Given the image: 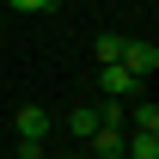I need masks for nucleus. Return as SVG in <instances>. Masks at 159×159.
<instances>
[{
	"mask_svg": "<svg viewBox=\"0 0 159 159\" xmlns=\"http://www.w3.org/2000/svg\"><path fill=\"white\" fill-rule=\"evenodd\" d=\"M122 67H129V80H153L159 74V49H153V43H129V37H122Z\"/></svg>",
	"mask_w": 159,
	"mask_h": 159,
	"instance_id": "obj_1",
	"label": "nucleus"
},
{
	"mask_svg": "<svg viewBox=\"0 0 159 159\" xmlns=\"http://www.w3.org/2000/svg\"><path fill=\"white\" fill-rule=\"evenodd\" d=\"M141 80H129V67H122V61H104L98 67V92L104 98H122V92H135Z\"/></svg>",
	"mask_w": 159,
	"mask_h": 159,
	"instance_id": "obj_2",
	"label": "nucleus"
},
{
	"mask_svg": "<svg viewBox=\"0 0 159 159\" xmlns=\"http://www.w3.org/2000/svg\"><path fill=\"white\" fill-rule=\"evenodd\" d=\"M12 129H19V141H43V135H49V110H37V104H25L19 116H12Z\"/></svg>",
	"mask_w": 159,
	"mask_h": 159,
	"instance_id": "obj_3",
	"label": "nucleus"
},
{
	"mask_svg": "<svg viewBox=\"0 0 159 159\" xmlns=\"http://www.w3.org/2000/svg\"><path fill=\"white\" fill-rule=\"evenodd\" d=\"M122 141H129V135H122V129H110V122H98V129H92V147H98V159H116V153H122Z\"/></svg>",
	"mask_w": 159,
	"mask_h": 159,
	"instance_id": "obj_4",
	"label": "nucleus"
},
{
	"mask_svg": "<svg viewBox=\"0 0 159 159\" xmlns=\"http://www.w3.org/2000/svg\"><path fill=\"white\" fill-rule=\"evenodd\" d=\"M122 147H129V159H159V129H135Z\"/></svg>",
	"mask_w": 159,
	"mask_h": 159,
	"instance_id": "obj_5",
	"label": "nucleus"
},
{
	"mask_svg": "<svg viewBox=\"0 0 159 159\" xmlns=\"http://www.w3.org/2000/svg\"><path fill=\"white\" fill-rule=\"evenodd\" d=\"M92 129H98V110H92V104H80L74 116H67V135H80V141H92Z\"/></svg>",
	"mask_w": 159,
	"mask_h": 159,
	"instance_id": "obj_6",
	"label": "nucleus"
},
{
	"mask_svg": "<svg viewBox=\"0 0 159 159\" xmlns=\"http://www.w3.org/2000/svg\"><path fill=\"white\" fill-rule=\"evenodd\" d=\"M116 55H122V37L104 31V37H98V67H104V61H116Z\"/></svg>",
	"mask_w": 159,
	"mask_h": 159,
	"instance_id": "obj_7",
	"label": "nucleus"
},
{
	"mask_svg": "<svg viewBox=\"0 0 159 159\" xmlns=\"http://www.w3.org/2000/svg\"><path fill=\"white\" fill-rule=\"evenodd\" d=\"M12 6H19V12H43L49 0H12Z\"/></svg>",
	"mask_w": 159,
	"mask_h": 159,
	"instance_id": "obj_8",
	"label": "nucleus"
},
{
	"mask_svg": "<svg viewBox=\"0 0 159 159\" xmlns=\"http://www.w3.org/2000/svg\"><path fill=\"white\" fill-rule=\"evenodd\" d=\"M86 159H98V153H86Z\"/></svg>",
	"mask_w": 159,
	"mask_h": 159,
	"instance_id": "obj_9",
	"label": "nucleus"
},
{
	"mask_svg": "<svg viewBox=\"0 0 159 159\" xmlns=\"http://www.w3.org/2000/svg\"><path fill=\"white\" fill-rule=\"evenodd\" d=\"M49 6H55V0H49Z\"/></svg>",
	"mask_w": 159,
	"mask_h": 159,
	"instance_id": "obj_10",
	"label": "nucleus"
}]
</instances>
